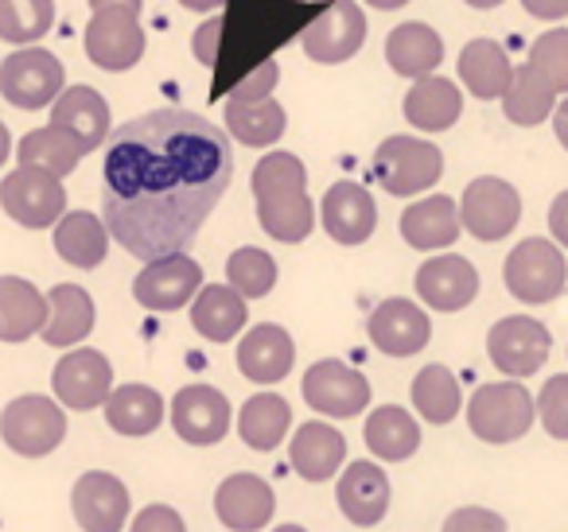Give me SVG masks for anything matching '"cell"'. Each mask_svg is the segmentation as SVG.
Returning <instances> with one entry per match:
<instances>
[{"mask_svg": "<svg viewBox=\"0 0 568 532\" xmlns=\"http://www.w3.org/2000/svg\"><path fill=\"white\" fill-rule=\"evenodd\" d=\"M172 428L191 447L222 443L230 431V400L211 385H187L172 400Z\"/></svg>", "mask_w": 568, "mask_h": 532, "instance_id": "e0dca14e", "label": "cell"}, {"mask_svg": "<svg viewBox=\"0 0 568 532\" xmlns=\"http://www.w3.org/2000/svg\"><path fill=\"white\" fill-rule=\"evenodd\" d=\"M273 532H308V529H304V524H276Z\"/></svg>", "mask_w": 568, "mask_h": 532, "instance_id": "680465c9", "label": "cell"}, {"mask_svg": "<svg viewBox=\"0 0 568 532\" xmlns=\"http://www.w3.org/2000/svg\"><path fill=\"white\" fill-rule=\"evenodd\" d=\"M288 459H293V470L304 482H327L347 462V439L332 423L308 420L304 428H296L293 443H288Z\"/></svg>", "mask_w": 568, "mask_h": 532, "instance_id": "cb8c5ba5", "label": "cell"}, {"mask_svg": "<svg viewBox=\"0 0 568 532\" xmlns=\"http://www.w3.org/2000/svg\"><path fill=\"white\" fill-rule=\"evenodd\" d=\"M371 9H382V12H394V9H402V4H409V0H366Z\"/></svg>", "mask_w": 568, "mask_h": 532, "instance_id": "9f6ffc18", "label": "cell"}, {"mask_svg": "<svg viewBox=\"0 0 568 532\" xmlns=\"http://www.w3.org/2000/svg\"><path fill=\"white\" fill-rule=\"evenodd\" d=\"M276 82H281V66H276V59H265V63H257L234 90H230V102H245V105L268 102Z\"/></svg>", "mask_w": 568, "mask_h": 532, "instance_id": "f6af8a7d", "label": "cell"}, {"mask_svg": "<svg viewBox=\"0 0 568 532\" xmlns=\"http://www.w3.org/2000/svg\"><path fill=\"white\" fill-rule=\"evenodd\" d=\"M293 428V408L288 400L276 397V392H257L242 405V416H237V436H242L245 447L253 451H273V447L284 443Z\"/></svg>", "mask_w": 568, "mask_h": 532, "instance_id": "8d00e7d4", "label": "cell"}, {"mask_svg": "<svg viewBox=\"0 0 568 532\" xmlns=\"http://www.w3.org/2000/svg\"><path fill=\"white\" fill-rule=\"evenodd\" d=\"M386 63L402 79H433V71L444 63V40L436 35V28L417 24V20L397 24L386 40Z\"/></svg>", "mask_w": 568, "mask_h": 532, "instance_id": "4316f807", "label": "cell"}, {"mask_svg": "<svg viewBox=\"0 0 568 532\" xmlns=\"http://www.w3.org/2000/svg\"><path fill=\"white\" fill-rule=\"evenodd\" d=\"M529 66L549 82L557 94L568 98V28H549L529 48Z\"/></svg>", "mask_w": 568, "mask_h": 532, "instance_id": "7bdbcfd3", "label": "cell"}, {"mask_svg": "<svg viewBox=\"0 0 568 532\" xmlns=\"http://www.w3.org/2000/svg\"><path fill=\"white\" fill-rule=\"evenodd\" d=\"M67 90V71L48 48H20L0 63V94L17 110H43Z\"/></svg>", "mask_w": 568, "mask_h": 532, "instance_id": "8992f818", "label": "cell"}, {"mask_svg": "<svg viewBox=\"0 0 568 532\" xmlns=\"http://www.w3.org/2000/svg\"><path fill=\"white\" fill-rule=\"evenodd\" d=\"M549 350L552 335L534 315H506L487 335V354L495 361V369H503L506 377H518V381L534 377L549 361Z\"/></svg>", "mask_w": 568, "mask_h": 532, "instance_id": "8fae6325", "label": "cell"}, {"mask_svg": "<svg viewBox=\"0 0 568 532\" xmlns=\"http://www.w3.org/2000/svg\"><path fill=\"white\" fill-rule=\"evenodd\" d=\"M459 229H464V218L448 195H428L402 211V237L413 249H448Z\"/></svg>", "mask_w": 568, "mask_h": 532, "instance_id": "83f0119b", "label": "cell"}, {"mask_svg": "<svg viewBox=\"0 0 568 532\" xmlns=\"http://www.w3.org/2000/svg\"><path fill=\"white\" fill-rule=\"evenodd\" d=\"M87 144L79 141V136L71 133V129L63 125H43L36 129V133H28L24 141L17 144V160L28 167H43V172L51 175H71L74 167L82 164V156H87Z\"/></svg>", "mask_w": 568, "mask_h": 532, "instance_id": "d590c367", "label": "cell"}, {"mask_svg": "<svg viewBox=\"0 0 568 532\" xmlns=\"http://www.w3.org/2000/svg\"><path fill=\"white\" fill-rule=\"evenodd\" d=\"M366 43V17L358 0H324V12L301 32V48L312 63H347Z\"/></svg>", "mask_w": 568, "mask_h": 532, "instance_id": "9c48e42d", "label": "cell"}, {"mask_svg": "<svg viewBox=\"0 0 568 532\" xmlns=\"http://www.w3.org/2000/svg\"><path fill=\"white\" fill-rule=\"evenodd\" d=\"M0 206L12 222H20L24 229H48L59 226L67 214V191L63 180L43 167L20 164L9 180L0 183Z\"/></svg>", "mask_w": 568, "mask_h": 532, "instance_id": "ba28073f", "label": "cell"}, {"mask_svg": "<svg viewBox=\"0 0 568 532\" xmlns=\"http://www.w3.org/2000/svg\"><path fill=\"white\" fill-rule=\"evenodd\" d=\"M199 291H203V268L187 253L149 260L133 280V296L144 311H175V307L191 304Z\"/></svg>", "mask_w": 568, "mask_h": 532, "instance_id": "4fadbf2b", "label": "cell"}, {"mask_svg": "<svg viewBox=\"0 0 568 532\" xmlns=\"http://www.w3.org/2000/svg\"><path fill=\"white\" fill-rule=\"evenodd\" d=\"M141 4L144 0H90V12H102V9H129L141 17Z\"/></svg>", "mask_w": 568, "mask_h": 532, "instance_id": "816d5d0a", "label": "cell"}, {"mask_svg": "<svg viewBox=\"0 0 568 532\" xmlns=\"http://www.w3.org/2000/svg\"><path fill=\"white\" fill-rule=\"evenodd\" d=\"M183 9H191V12H219L226 0H180Z\"/></svg>", "mask_w": 568, "mask_h": 532, "instance_id": "db71d44e", "label": "cell"}, {"mask_svg": "<svg viewBox=\"0 0 568 532\" xmlns=\"http://www.w3.org/2000/svg\"><path fill=\"white\" fill-rule=\"evenodd\" d=\"M537 405L518 381H495L479 385L475 397L467 400V428L483 443H514L534 428Z\"/></svg>", "mask_w": 568, "mask_h": 532, "instance_id": "3957f363", "label": "cell"}, {"mask_svg": "<svg viewBox=\"0 0 568 532\" xmlns=\"http://www.w3.org/2000/svg\"><path fill=\"white\" fill-rule=\"evenodd\" d=\"M464 405V392H459V377L448 366L433 361L413 377V408L420 412V420L428 423H452Z\"/></svg>", "mask_w": 568, "mask_h": 532, "instance_id": "ab89813d", "label": "cell"}, {"mask_svg": "<svg viewBox=\"0 0 568 532\" xmlns=\"http://www.w3.org/2000/svg\"><path fill=\"white\" fill-rule=\"evenodd\" d=\"M304 400H308L320 416L347 420V416H358L371 405V381H366L358 369L343 366V361H335V358H324L304 374Z\"/></svg>", "mask_w": 568, "mask_h": 532, "instance_id": "9a60e30c", "label": "cell"}, {"mask_svg": "<svg viewBox=\"0 0 568 532\" xmlns=\"http://www.w3.org/2000/svg\"><path fill=\"white\" fill-rule=\"evenodd\" d=\"M374 175L382 191L397 198H413L420 191H433L444 175V152L420 136H389L374 152Z\"/></svg>", "mask_w": 568, "mask_h": 532, "instance_id": "5b68a950", "label": "cell"}, {"mask_svg": "<svg viewBox=\"0 0 568 532\" xmlns=\"http://www.w3.org/2000/svg\"><path fill=\"white\" fill-rule=\"evenodd\" d=\"M440 532H506V521L495 513V509L483 505H459L448 513Z\"/></svg>", "mask_w": 568, "mask_h": 532, "instance_id": "bcb514c9", "label": "cell"}, {"mask_svg": "<svg viewBox=\"0 0 568 532\" xmlns=\"http://www.w3.org/2000/svg\"><path fill=\"white\" fill-rule=\"evenodd\" d=\"M87 59L102 71H133L144 55V28L141 17L129 9H102L87 24Z\"/></svg>", "mask_w": 568, "mask_h": 532, "instance_id": "7c38bea8", "label": "cell"}, {"mask_svg": "<svg viewBox=\"0 0 568 532\" xmlns=\"http://www.w3.org/2000/svg\"><path fill=\"white\" fill-rule=\"evenodd\" d=\"M234 175L219 125L187 110H156L113 133L102 172V218L125 253L164 260L183 253Z\"/></svg>", "mask_w": 568, "mask_h": 532, "instance_id": "6da1fadb", "label": "cell"}, {"mask_svg": "<svg viewBox=\"0 0 568 532\" xmlns=\"http://www.w3.org/2000/svg\"><path fill=\"white\" fill-rule=\"evenodd\" d=\"M503 280L518 304H552L568 284V260L557 242L526 237L510 249L503 265Z\"/></svg>", "mask_w": 568, "mask_h": 532, "instance_id": "277c9868", "label": "cell"}, {"mask_svg": "<svg viewBox=\"0 0 568 532\" xmlns=\"http://www.w3.org/2000/svg\"><path fill=\"white\" fill-rule=\"evenodd\" d=\"M552 133H557V141L568 149V98L557 105V113H552Z\"/></svg>", "mask_w": 568, "mask_h": 532, "instance_id": "f5cc1de1", "label": "cell"}, {"mask_svg": "<svg viewBox=\"0 0 568 532\" xmlns=\"http://www.w3.org/2000/svg\"><path fill=\"white\" fill-rule=\"evenodd\" d=\"M257 222L273 242L301 245L316 229V203L308 198V172L293 152H268L253 167Z\"/></svg>", "mask_w": 568, "mask_h": 532, "instance_id": "7a4b0ae2", "label": "cell"}, {"mask_svg": "<svg viewBox=\"0 0 568 532\" xmlns=\"http://www.w3.org/2000/svg\"><path fill=\"white\" fill-rule=\"evenodd\" d=\"M557 98H560L557 90H552L529 63L514 66V82H510V90H506V98H503L506 121H510V125H518V129L541 125V121H549L552 113H557V105H560Z\"/></svg>", "mask_w": 568, "mask_h": 532, "instance_id": "74e56055", "label": "cell"}, {"mask_svg": "<svg viewBox=\"0 0 568 532\" xmlns=\"http://www.w3.org/2000/svg\"><path fill=\"white\" fill-rule=\"evenodd\" d=\"M521 9L537 20H565L568 17V0H521Z\"/></svg>", "mask_w": 568, "mask_h": 532, "instance_id": "f907efd6", "label": "cell"}, {"mask_svg": "<svg viewBox=\"0 0 568 532\" xmlns=\"http://www.w3.org/2000/svg\"><path fill=\"white\" fill-rule=\"evenodd\" d=\"M335 501H339L343 516L358 529H374L382 516L389 513V478L378 462L358 459L335 482Z\"/></svg>", "mask_w": 568, "mask_h": 532, "instance_id": "44dd1931", "label": "cell"}, {"mask_svg": "<svg viewBox=\"0 0 568 532\" xmlns=\"http://www.w3.org/2000/svg\"><path fill=\"white\" fill-rule=\"evenodd\" d=\"M549 234L568 249V191H560L549 206Z\"/></svg>", "mask_w": 568, "mask_h": 532, "instance_id": "681fc988", "label": "cell"}, {"mask_svg": "<svg viewBox=\"0 0 568 532\" xmlns=\"http://www.w3.org/2000/svg\"><path fill=\"white\" fill-rule=\"evenodd\" d=\"M48 327V296L32 280L0 276V338L4 342H28Z\"/></svg>", "mask_w": 568, "mask_h": 532, "instance_id": "484cf974", "label": "cell"}, {"mask_svg": "<svg viewBox=\"0 0 568 532\" xmlns=\"http://www.w3.org/2000/svg\"><path fill=\"white\" fill-rule=\"evenodd\" d=\"M0 439L24 459H43L67 439V416L55 397H17L0 416Z\"/></svg>", "mask_w": 568, "mask_h": 532, "instance_id": "52a82bcc", "label": "cell"}, {"mask_svg": "<svg viewBox=\"0 0 568 532\" xmlns=\"http://www.w3.org/2000/svg\"><path fill=\"white\" fill-rule=\"evenodd\" d=\"M51 125L71 129L94 152L110 136V105H105V98L94 86H67L63 98L55 102V110H51Z\"/></svg>", "mask_w": 568, "mask_h": 532, "instance_id": "836d02e7", "label": "cell"}, {"mask_svg": "<svg viewBox=\"0 0 568 532\" xmlns=\"http://www.w3.org/2000/svg\"><path fill=\"white\" fill-rule=\"evenodd\" d=\"M296 361V342L293 335L276 323H261L250 335H242V346H237V369L242 377H250L253 385H276L288 377Z\"/></svg>", "mask_w": 568, "mask_h": 532, "instance_id": "603a6c76", "label": "cell"}, {"mask_svg": "<svg viewBox=\"0 0 568 532\" xmlns=\"http://www.w3.org/2000/svg\"><path fill=\"white\" fill-rule=\"evenodd\" d=\"M479 291V273L459 253H440L417 268V296L433 311H464Z\"/></svg>", "mask_w": 568, "mask_h": 532, "instance_id": "7402d4cb", "label": "cell"}, {"mask_svg": "<svg viewBox=\"0 0 568 532\" xmlns=\"http://www.w3.org/2000/svg\"><path fill=\"white\" fill-rule=\"evenodd\" d=\"M55 24V0H0V40L32 48Z\"/></svg>", "mask_w": 568, "mask_h": 532, "instance_id": "60d3db41", "label": "cell"}, {"mask_svg": "<svg viewBox=\"0 0 568 532\" xmlns=\"http://www.w3.org/2000/svg\"><path fill=\"white\" fill-rule=\"evenodd\" d=\"M12 152H17V149H12V136H9V129L0 125V167H4V160H9Z\"/></svg>", "mask_w": 568, "mask_h": 532, "instance_id": "11a10c76", "label": "cell"}, {"mask_svg": "<svg viewBox=\"0 0 568 532\" xmlns=\"http://www.w3.org/2000/svg\"><path fill=\"white\" fill-rule=\"evenodd\" d=\"M105 423H110L118 436H152L164 420V397L149 385H118L105 400Z\"/></svg>", "mask_w": 568, "mask_h": 532, "instance_id": "e575fe53", "label": "cell"}, {"mask_svg": "<svg viewBox=\"0 0 568 532\" xmlns=\"http://www.w3.org/2000/svg\"><path fill=\"white\" fill-rule=\"evenodd\" d=\"M226 284L245 299H261L276 288V260L257 245H242L226 260Z\"/></svg>", "mask_w": 568, "mask_h": 532, "instance_id": "b9f144b4", "label": "cell"}, {"mask_svg": "<svg viewBox=\"0 0 568 532\" xmlns=\"http://www.w3.org/2000/svg\"><path fill=\"white\" fill-rule=\"evenodd\" d=\"M459 218L475 242H503L521 218L518 187L498 180V175H483V180L467 183L464 198H459Z\"/></svg>", "mask_w": 568, "mask_h": 532, "instance_id": "30bf717a", "label": "cell"}, {"mask_svg": "<svg viewBox=\"0 0 568 532\" xmlns=\"http://www.w3.org/2000/svg\"><path fill=\"white\" fill-rule=\"evenodd\" d=\"M71 509L82 532H121L129 521V490L110 470H87L71 490Z\"/></svg>", "mask_w": 568, "mask_h": 532, "instance_id": "5bb4252c", "label": "cell"}, {"mask_svg": "<svg viewBox=\"0 0 568 532\" xmlns=\"http://www.w3.org/2000/svg\"><path fill=\"white\" fill-rule=\"evenodd\" d=\"M55 385V400L74 412H90V408L105 405L113 392V366L105 354L98 350H71L51 374Z\"/></svg>", "mask_w": 568, "mask_h": 532, "instance_id": "ac0fdd59", "label": "cell"}, {"mask_svg": "<svg viewBox=\"0 0 568 532\" xmlns=\"http://www.w3.org/2000/svg\"><path fill=\"white\" fill-rule=\"evenodd\" d=\"M320 218L324 229L332 234V242L339 245H363L371 242V234L378 229V203L363 183H332L320 203Z\"/></svg>", "mask_w": 568, "mask_h": 532, "instance_id": "d6986e66", "label": "cell"}, {"mask_svg": "<svg viewBox=\"0 0 568 532\" xmlns=\"http://www.w3.org/2000/svg\"><path fill=\"white\" fill-rule=\"evenodd\" d=\"M459 113H464V94L456 82L440 79V74L413 82L405 94V121L420 133H444L456 125Z\"/></svg>", "mask_w": 568, "mask_h": 532, "instance_id": "f1b7e54d", "label": "cell"}, {"mask_svg": "<svg viewBox=\"0 0 568 532\" xmlns=\"http://www.w3.org/2000/svg\"><path fill=\"white\" fill-rule=\"evenodd\" d=\"M366 335L389 358H413L433 338V323H428V315L413 299L397 296V299H382L374 307L371 319H366Z\"/></svg>", "mask_w": 568, "mask_h": 532, "instance_id": "2e32d148", "label": "cell"}, {"mask_svg": "<svg viewBox=\"0 0 568 532\" xmlns=\"http://www.w3.org/2000/svg\"><path fill=\"white\" fill-rule=\"evenodd\" d=\"M214 513L230 532H261L276 513V493L257 474H230L214 490Z\"/></svg>", "mask_w": 568, "mask_h": 532, "instance_id": "ffe728a7", "label": "cell"}, {"mask_svg": "<svg viewBox=\"0 0 568 532\" xmlns=\"http://www.w3.org/2000/svg\"><path fill=\"white\" fill-rule=\"evenodd\" d=\"M129 532H187V524H183L180 509H172V505H144L141 513L133 516Z\"/></svg>", "mask_w": 568, "mask_h": 532, "instance_id": "7dc6e473", "label": "cell"}, {"mask_svg": "<svg viewBox=\"0 0 568 532\" xmlns=\"http://www.w3.org/2000/svg\"><path fill=\"white\" fill-rule=\"evenodd\" d=\"M459 82L471 90L479 102H495L506 98L514 82V63L495 40H471L459 51Z\"/></svg>", "mask_w": 568, "mask_h": 532, "instance_id": "f546056e", "label": "cell"}, {"mask_svg": "<svg viewBox=\"0 0 568 532\" xmlns=\"http://www.w3.org/2000/svg\"><path fill=\"white\" fill-rule=\"evenodd\" d=\"M464 4H471V9H498L503 0H464Z\"/></svg>", "mask_w": 568, "mask_h": 532, "instance_id": "6f0895ef", "label": "cell"}, {"mask_svg": "<svg viewBox=\"0 0 568 532\" xmlns=\"http://www.w3.org/2000/svg\"><path fill=\"white\" fill-rule=\"evenodd\" d=\"M245 319H250V304L245 296H237L230 284H211L195 296L191 304V327L206 338V342H230L234 335H242Z\"/></svg>", "mask_w": 568, "mask_h": 532, "instance_id": "d6a6232c", "label": "cell"}, {"mask_svg": "<svg viewBox=\"0 0 568 532\" xmlns=\"http://www.w3.org/2000/svg\"><path fill=\"white\" fill-rule=\"evenodd\" d=\"M222 24L226 20L214 12L206 24H199V32H195V40H191V51H195V59L203 66H214V59H219V40H222Z\"/></svg>", "mask_w": 568, "mask_h": 532, "instance_id": "c3c4849f", "label": "cell"}, {"mask_svg": "<svg viewBox=\"0 0 568 532\" xmlns=\"http://www.w3.org/2000/svg\"><path fill=\"white\" fill-rule=\"evenodd\" d=\"M363 439L371 447L374 459L382 462H405L417 454L420 447V428L413 420L409 408L402 405H382L366 416V428H363Z\"/></svg>", "mask_w": 568, "mask_h": 532, "instance_id": "1f68e13d", "label": "cell"}, {"mask_svg": "<svg viewBox=\"0 0 568 532\" xmlns=\"http://www.w3.org/2000/svg\"><path fill=\"white\" fill-rule=\"evenodd\" d=\"M51 242H55V253L71 268H98L105 260V253H110L113 234L105 226V218H98V214L67 211Z\"/></svg>", "mask_w": 568, "mask_h": 532, "instance_id": "4dcf8cb0", "label": "cell"}, {"mask_svg": "<svg viewBox=\"0 0 568 532\" xmlns=\"http://www.w3.org/2000/svg\"><path fill=\"white\" fill-rule=\"evenodd\" d=\"M94 330V299L82 284H55L48 291V327H43V342L71 350Z\"/></svg>", "mask_w": 568, "mask_h": 532, "instance_id": "d4e9b609", "label": "cell"}, {"mask_svg": "<svg viewBox=\"0 0 568 532\" xmlns=\"http://www.w3.org/2000/svg\"><path fill=\"white\" fill-rule=\"evenodd\" d=\"M537 416L552 439H568V374H557L537 392Z\"/></svg>", "mask_w": 568, "mask_h": 532, "instance_id": "ee69618b", "label": "cell"}, {"mask_svg": "<svg viewBox=\"0 0 568 532\" xmlns=\"http://www.w3.org/2000/svg\"><path fill=\"white\" fill-rule=\"evenodd\" d=\"M284 125H288V117H284V105L276 102V98L253 102V105L226 102V129L245 149H273L284 136Z\"/></svg>", "mask_w": 568, "mask_h": 532, "instance_id": "f35d334b", "label": "cell"}]
</instances>
